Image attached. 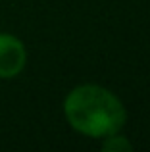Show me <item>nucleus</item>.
Here are the masks:
<instances>
[{"label": "nucleus", "mask_w": 150, "mask_h": 152, "mask_svg": "<svg viewBox=\"0 0 150 152\" xmlns=\"http://www.w3.org/2000/svg\"><path fill=\"white\" fill-rule=\"evenodd\" d=\"M64 115L73 131L90 139H104L119 133L127 121L125 106L106 87L77 85L64 98Z\"/></svg>", "instance_id": "f257e3e1"}, {"label": "nucleus", "mask_w": 150, "mask_h": 152, "mask_svg": "<svg viewBox=\"0 0 150 152\" xmlns=\"http://www.w3.org/2000/svg\"><path fill=\"white\" fill-rule=\"evenodd\" d=\"M27 66V48L19 37L0 33V79H15Z\"/></svg>", "instance_id": "f03ea898"}, {"label": "nucleus", "mask_w": 150, "mask_h": 152, "mask_svg": "<svg viewBox=\"0 0 150 152\" xmlns=\"http://www.w3.org/2000/svg\"><path fill=\"white\" fill-rule=\"evenodd\" d=\"M102 150H106V152H129V150H133V145L121 133H114V135H108V137L102 139Z\"/></svg>", "instance_id": "7ed1b4c3"}]
</instances>
